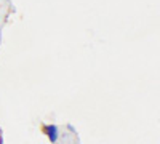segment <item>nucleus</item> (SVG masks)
I'll return each instance as SVG.
<instances>
[{
  "instance_id": "obj_3",
  "label": "nucleus",
  "mask_w": 160,
  "mask_h": 144,
  "mask_svg": "<svg viewBox=\"0 0 160 144\" xmlns=\"http://www.w3.org/2000/svg\"><path fill=\"white\" fill-rule=\"evenodd\" d=\"M0 144H3V136H2V128H0Z\"/></svg>"
},
{
  "instance_id": "obj_2",
  "label": "nucleus",
  "mask_w": 160,
  "mask_h": 144,
  "mask_svg": "<svg viewBox=\"0 0 160 144\" xmlns=\"http://www.w3.org/2000/svg\"><path fill=\"white\" fill-rule=\"evenodd\" d=\"M68 130H69V132H72V133H75V128H74V127H72L71 123L68 125Z\"/></svg>"
},
{
  "instance_id": "obj_1",
  "label": "nucleus",
  "mask_w": 160,
  "mask_h": 144,
  "mask_svg": "<svg viewBox=\"0 0 160 144\" xmlns=\"http://www.w3.org/2000/svg\"><path fill=\"white\" fill-rule=\"evenodd\" d=\"M42 132L45 133V136L48 138V141L51 144H56L58 142V139H59V128H58V125L47 123V125L42 127Z\"/></svg>"
}]
</instances>
